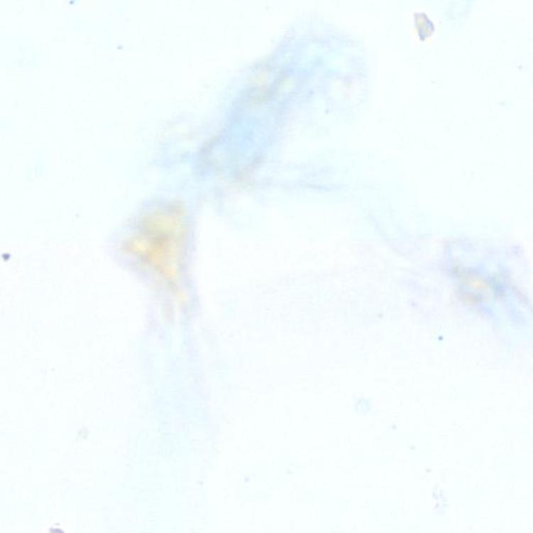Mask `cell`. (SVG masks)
I'll use <instances>...</instances> for the list:
<instances>
[{"mask_svg":"<svg viewBox=\"0 0 533 533\" xmlns=\"http://www.w3.org/2000/svg\"><path fill=\"white\" fill-rule=\"evenodd\" d=\"M124 253L165 296L184 295L188 226L180 207H164L143 216L124 241Z\"/></svg>","mask_w":533,"mask_h":533,"instance_id":"1","label":"cell"}]
</instances>
